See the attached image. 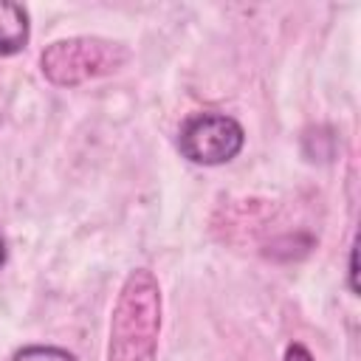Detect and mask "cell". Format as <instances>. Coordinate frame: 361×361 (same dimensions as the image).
<instances>
[{
  "instance_id": "1",
  "label": "cell",
  "mask_w": 361,
  "mask_h": 361,
  "mask_svg": "<svg viewBox=\"0 0 361 361\" xmlns=\"http://www.w3.org/2000/svg\"><path fill=\"white\" fill-rule=\"evenodd\" d=\"M161 336V285L152 271L127 274L113 316L107 361H155Z\"/></svg>"
},
{
  "instance_id": "2",
  "label": "cell",
  "mask_w": 361,
  "mask_h": 361,
  "mask_svg": "<svg viewBox=\"0 0 361 361\" xmlns=\"http://www.w3.org/2000/svg\"><path fill=\"white\" fill-rule=\"evenodd\" d=\"M130 59L124 42L107 37H68L45 45L39 54L42 76L56 87H76L90 79L116 73Z\"/></svg>"
},
{
  "instance_id": "3",
  "label": "cell",
  "mask_w": 361,
  "mask_h": 361,
  "mask_svg": "<svg viewBox=\"0 0 361 361\" xmlns=\"http://www.w3.org/2000/svg\"><path fill=\"white\" fill-rule=\"evenodd\" d=\"M245 130L226 113H195L183 121L178 147L180 155L197 166H220L240 155Z\"/></svg>"
},
{
  "instance_id": "4",
  "label": "cell",
  "mask_w": 361,
  "mask_h": 361,
  "mask_svg": "<svg viewBox=\"0 0 361 361\" xmlns=\"http://www.w3.org/2000/svg\"><path fill=\"white\" fill-rule=\"evenodd\" d=\"M31 39L28 11L20 3L0 0V56L20 54Z\"/></svg>"
},
{
  "instance_id": "5",
  "label": "cell",
  "mask_w": 361,
  "mask_h": 361,
  "mask_svg": "<svg viewBox=\"0 0 361 361\" xmlns=\"http://www.w3.org/2000/svg\"><path fill=\"white\" fill-rule=\"evenodd\" d=\"M11 361H76L73 353L54 344H28L11 355Z\"/></svg>"
},
{
  "instance_id": "6",
  "label": "cell",
  "mask_w": 361,
  "mask_h": 361,
  "mask_svg": "<svg viewBox=\"0 0 361 361\" xmlns=\"http://www.w3.org/2000/svg\"><path fill=\"white\" fill-rule=\"evenodd\" d=\"M282 361H316V358H313V353H310L305 344L293 341V344H288V350H285V358H282Z\"/></svg>"
},
{
  "instance_id": "7",
  "label": "cell",
  "mask_w": 361,
  "mask_h": 361,
  "mask_svg": "<svg viewBox=\"0 0 361 361\" xmlns=\"http://www.w3.org/2000/svg\"><path fill=\"white\" fill-rule=\"evenodd\" d=\"M347 276H350V290L358 296V245L353 243L350 248V268H347Z\"/></svg>"
},
{
  "instance_id": "8",
  "label": "cell",
  "mask_w": 361,
  "mask_h": 361,
  "mask_svg": "<svg viewBox=\"0 0 361 361\" xmlns=\"http://www.w3.org/2000/svg\"><path fill=\"white\" fill-rule=\"evenodd\" d=\"M6 257H8V251H6V240H3V234H0V268L6 265Z\"/></svg>"
}]
</instances>
